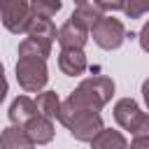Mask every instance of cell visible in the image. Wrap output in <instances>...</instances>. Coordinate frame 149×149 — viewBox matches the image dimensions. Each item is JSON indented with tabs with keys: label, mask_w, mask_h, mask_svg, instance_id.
<instances>
[{
	"label": "cell",
	"mask_w": 149,
	"mask_h": 149,
	"mask_svg": "<svg viewBox=\"0 0 149 149\" xmlns=\"http://www.w3.org/2000/svg\"><path fill=\"white\" fill-rule=\"evenodd\" d=\"M95 2L102 12H116V9L126 7V0H95Z\"/></svg>",
	"instance_id": "cell-18"
},
{
	"label": "cell",
	"mask_w": 149,
	"mask_h": 149,
	"mask_svg": "<svg viewBox=\"0 0 149 149\" xmlns=\"http://www.w3.org/2000/svg\"><path fill=\"white\" fill-rule=\"evenodd\" d=\"M37 107H40V114L49 116V119H61V109H63V102L58 100L56 91H42L37 93Z\"/></svg>",
	"instance_id": "cell-14"
},
{
	"label": "cell",
	"mask_w": 149,
	"mask_h": 149,
	"mask_svg": "<svg viewBox=\"0 0 149 149\" xmlns=\"http://www.w3.org/2000/svg\"><path fill=\"white\" fill-rule=\"evenodd\" d=\"M142 98H144V102H147V107H149V77L142 81Z\"/></svg>",
	"instance_id": "cell-21"
},
{
	"label": "cell",
	"mask_w": 149,
	"mask_h": 149,
	"mask_svg": "<svg viewBox=\"0 0 149 149\" xmlns=\"http://www.w3.org/2000/svg\"><path fill=\"white\" fill-rule=\"evenodd\" d=\"M114 95V81L105 74L86 77L65 100V109H86V112H100Z\"/></svg>",
	"instance_id": "cell-2"
},
{
	"label": "cell",
	"mask_w": 149,
	"mask_h": 149,
	"mask_svg": "<svg viewBox=\"0 0 149 149\" xmlns=\"http://www.w3.org/2000/svg\"><path fill=\"white\" fill-rule=\"evenodd\" d=\"M72 16H77L84 26H88L91 30L98 26V21L102 19V9L98 7V2L95 0H91V2H86V5H79L74 12H72Z\"/></svg>",
	"instance_id": "cell-15"
},
{
	"label": "cell",
	"mask_w": 149,
	"mask_h": 149,
	"mask_svg": "<svg viewBox=\"0 0 149 149\" xmlns=\"http://www.w3.org/2000/svg\"><path fill=\"white\" fill-rule=\"evenodd\" d=\"M123 12H126L128 19H140L149 12V0H126Z\"/></svg>",
	"instance_id": "cell-17"
},
{
	"label": "cell",
	"mask_w": 149,
	"mask_h": 149,
	"mask_svg": "<svg viewBox=\"0 0 149 149\" xmlns=\"http://www.w3.org/2000/svg\"><path fill=\"white\" fill-rule=\"evenodd\" d=\"M58 68L68 77H77L86 70V54L84 49H61L58 54Z\"/></svg>",
	"instance_id": "cell-10"
},
{
	"label": "cell",
	"mask_w": 149,
	"mask_h": 149,
	"mask_svg": "<svg viewBox=\"0 0 149 149\" xmlns=\"http://www.w3.org/2000/svg\"><path fill=\"white\" fill-rule=\"evenodd\" d=\"M61 0H30V9L35 19H51L56 12H61Z\"/></svg>",
	"instance_id": "cell-16"
},
{
	"label": "cell",
	"mask_w": 149,
	"mask_h": 149,
	"mask_svg": "<svg viewBox=\"0 0 149 149\" xmlns=\"http://www.w3.org/2000/svg\"><path fill=\"white\" fill-rule=\"evenodd\" d=\"M130 149H149V135L133 137V142H130Z\"/></svg>",
	"instance_id": "cell-20"
},
{
	"label": "cell",
	"mask_w": 149,
	"mask_h": 149,
	"mask_svg": "<svg viewBox=\"0 0 149 149\" xmlns=\"http://www.w3.org/2000/svg\"><path fill=\"white\" fill-rule=\"evenodd\" d=\"M47 54L33 44L28 37L19 44V61H16V81L26 93H40L49 81L47 70Z\"/></svg>",
	"instance_id": "cell-1"
},
{
	"label": "cell",
	"mask_w": 149,
	"mask_h": 149,
	"mask_svg": "<svg viewBox=\"0 0 149 149\" xmlns=\"http://www.w3.org/2000/svg\"><path fill=\"white\" fill-rule=\"evenodd\" d=\"M74 140L79 142H91L95 135H100L105 130L102 126V116L100 112H86V109H61V119H58Z\"/></svg>",
	"instance_id": "cell-3"
},
{
	"label": "cell",
	"mask_w": 149,
	"mask_h": 149,
	"mask_svg": "<svg viewBox=\"0 0 149 149\" xmlns=\"http://www.w3.org/2000/svg\"><path fill=\"white\" fill-rule=\"evenodd\" d=\"M88 35H91V28L84 26L77 16H70L58 28V44L61 49H84Z\"/></svg>",
	"instance_id": "cell-7"
},
{
	"label": "cell",
	"mask_w": 149,
	"mask_h": 149,
	"mask_svg": "<svg viewBox=\"0 0 149 149\" xmlns=\"http://www.w3.org/2000/svg\"><path fill=\"white\" fill-rule=\"evenodd\" d=\"M140 47L149 54V21L142 26V30H140Z\"/></svg>",
	"instance_id": "cell-19"
},
{
	"label": "cell",
	"mask_w": 149,
	"mask_h": 149,
	"mask_svg": "<svg viewBox=\"0 0 149 149\" xmlns=\"http://www.w3.org/2000/svg\"><path fill=\"white\" fill-rule=\"evenodd\" d=\"M91 149H130L126 137L119 133V130H112V128H105L100 135H95L91 140Z\"/></svg>",
	"instance_id": "cell-13"
},
{
	"label": "cell",
	"mask_w": 149,
	"mask_h": 149,
	"mask_svg": "<svg viewBox=\"0 0 149 149\" xmlns=\"http://www.w3.org/2000/svg\"><path fill=\"white\" fill-rule=\"evenodd\" d=\"M86 2H91V0H74V5L79 7V5H86Z\"/></svg>",
	"instance_id": "cell-22"
},
{
	"label": "cell",
	"mask_w": 149,
	"mask_h": 149,
	"mask_svg": "<svg viewBox=\"0 0 149 149\" xmlns=\"http://www.w3.org/2000/svg\"><path fill=\"white\" fill-rule=\"evenodd\" d=\"M0 12H2V23L9 33H26L33 16L30 0H0Z\"/></svg>",
	"instance_id": "cell-5"
},
{
	"label": "cell",
	"mask_w": 149,
	"mask_h": 149,
	"mask_svg": "<svg viewBox=\"0 0 149 149\" xmlns=\"http://www.w3.org/2000/svg\"><path fill=\"white\" fill-rule=\"evenodd\" d=\"M23 128H26V133L30 135V140H33L35 144H47V142L54 140V123H51V119L44 116V114L33 116Z\"/></svg>",
	"instance_id": "cell-11"
},
{
	"label": "cell",
	"mask_w": 149,
	"mask_h": 149,
	"mask_svg": "<svg viewBox=\"0 0 149 149\" xmlns=\"http://www.w3.org/2000/svg\"><path fill=\"white\" fill-rule=\"evenodd\" d=\"M9 121H12V126H26L33 116H37L40 114V107H37V102L33 100V98H28V95H19V98H14V102L9 105Z\"/></svg>",
	"instance_id": "cell-9"
},
{
	"label": "cell",
	"mask_w": 149,
	"mask_h": 149,
	"mask_svg": "<svg viewBox=\"0 0 149 149\" xmlns=\"http://www.w3.org/2000/svg\"><path fill=\"white\" fill-rule=\"evenodd\" d=\"M91 35H93V42H95L100 49H107V51L119 49V47L123 44V40L128 37L123 23H121L119 19H112V16H102V19L98 21V26L91 30Z\"/></svg>",
	"instance_id": "cell-6"
},
{
	"label": "cell",
	"mask_w": 149,
	"mask_h": 149,
	"mask_svg": "<svg viewBox=\"0 0 149 149\" xmlns=\"http://www.w3.org/2000/svg\"><path fill=\"white\" fill-rule=\"evenodd\" d=\"M114 119L123 130H130L135 137L149 135V114L140 109V105L133 98H121L114 105Z\"/></svg>",
	"instance_id": "cell-4"
},
{
	"label": "cell",
	"mask_w": 149,
	"mask_h": 149,
	"mask_svg": "<svg viewBox=\"0 0 149 149\" xmlns=\"http://www.w3.org/2000/svg\"><path fill=\"white\" fill-rule=\"evenodd\" d=\"M28 40L33 44H37L47 56L51 54V47H54V40H58V30L54 26L51 19H33L28 30H26Z\"/></svg>",
	"instance_id": "cell-8"
},
{
	"label": "cell",
	"mask_w": 149,
	"mask_h": 149,
	"mask_svg": "<svg viewBox=\"0 0 149 149\" xmlns=\"http://www.w3.org/2000/svg\"><path fill=\"white\" fill-rule=\"evenodd\" d=\"M2 149H33L35 142L26 133L23 126H7L2 130Z\"/></svg>",
	"instance_id": "cell-12"
}]
</instances>
